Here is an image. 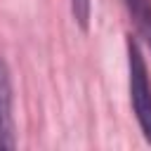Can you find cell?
I'll list each match as a JSON object with an SVG mask.
<instances>
[{"instance_id":"obj_1","label":"cell","mask_w":151,"mask_h":151,"mask_svg":"<svg viewBox=\"0 0 151 151\" xmlns=\"http://www.w3.org/2000/svg\"><path fill=\"white\" fill-rule=\"evenodd\" d=\"M127 50V85H130V104L142 130V137L151 144V76L142 52V45L132 33L125 35Z\"/></svg>"},{"instance_id":"obj_2","label":"cell","mask_w":151,"mask_h":151,"mask_svg":"<svg viewBox=\"0 0 151 151\" xmlns=\"http://www.w3.org/2000/svg\"><path fill=\"white\" fill-rule=\"evenodd\" d=\"M14 90L12 73L7 61L0 57V151L17 149V127H14Z\"/></svg>"},{"instance_id":"obj_3","label":"cell","mask_w":151,"mask_h":151,"mask_svg":"<svg viewBox=\"0 0 151 151\" xmlns=\"http://www.w3.org/2000/svg\"><path fill=\"white\" fill-rule=\"evenodd\" d=\"M123 5L130 14V21L139 40L151 52V0H123Z\"/></svg>"},{"instance_id":"obj_4","label":"cell","mask_w":151,"mask_h":151,"mask_svg":"<svg viewBox=\"0 0 151 151\" xmlns=\"http://www.w3.org/2000/svg\"><path fill=\"white\" fill-rule=\"evenodd\" d=\"M71 2V17L78 24L83 33L90 31V14H92V0H68Z\"/></svg>"}]
</instances>
